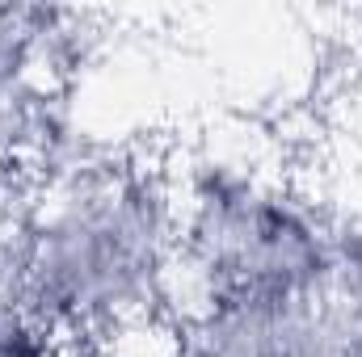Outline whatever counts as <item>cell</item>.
I'll return each instance as SVG.
<instances>
[{"mask_svg":"<svg viewBox=\"0 0 362 357\" xmlns=\"http://www.w3.org/2000/svg\"><path fill=\"white\" fill-rule=\"evenodd\" d=\"M354 357H362V337H358V349H354Z\"/></svg>","mask_w":362,"mask_h":357,"instance_id":"obj_1","label":"cell"}]
</instances>
